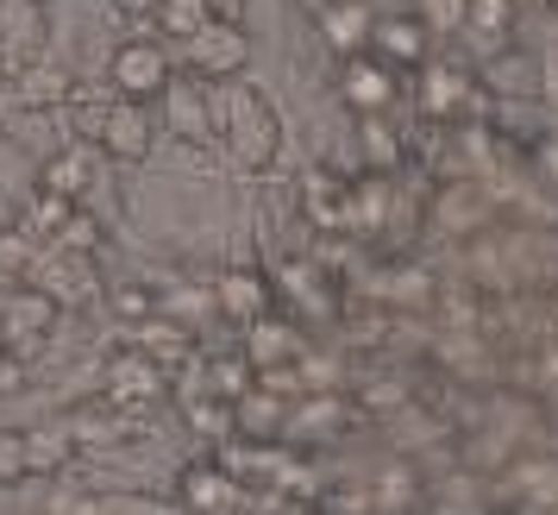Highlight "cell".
<instances>
[{
    "instance_id": "obj_1",
    "label": "cell",
    "mask_w": 558,
    "mask_h": 515,
    "mask_svg": "<svg viewBox=\"0 0 558 515\" xmlns=\"http://www.w3.org/2000/svg\"><path fill=\"white\" fill-rule=\"evenodd\" d=\"M214 132H220L227 157L245 170V177H264V170L282 157V113H277V101H270L257 82H245V76H232V82L214 88Z\"/></svg>"
},
{
    "instance_id": "obj_2",
    "label": "cell",
    "mask_w": 558,
    "mask_h": 515,
    "mask_svg": "<svg viewBox=\"0 0 558 515\" xmlns=\"http://www.w3.org/2000/svg\"><path fill=\"white\" fill-rule=\"evenodd\" d=\"M107 82H113V101L151 107L170 95L177 63L163 51V38H126V45H113V57H107Z\"/></svg>"
},
{
    "instance_id": "obj_3",
    "label": "cell",
    "mask_w": 558,
    "mask_h": 515,
    "mask_svg": "<svg viewBox=\"0 0 558 515\" xmlns=\"http://www.w3.org/2000/svg\"><path fill=\"white\" fill-rule=\"evenodd\" d=\"M57 314H63V302H57L45 284H13L0 296V346H7L13 359L38 352V346L57 334Z\"/></svg>"
},
{
    "instance_id": "obj_4",
    "label": "cell",
    "mask_w": 558,
    "mask_h": 515,
    "mask_svg": "<svg viewBox=\"0 0 558 515\" xmlns=\"http://www.w3.org/2000/svg\"><path fill=\"white\" fill-rule=\"evenodd\" d=\"M182 63H189V76L195 82L220 88V82L245 76V63H252V32L232 26V20H207V26L182 45Z\"/></svg>"
},
{
    "instance_id": "obj_5",
    "label": "cell",
    "mask_w": 558,
    "mask_h": 515,
    "mask_svg": "<svg viewBox=\"0 0 558 515\" xmlns=\"http://www.w3.org/2000/svg\"><path fill=\"white\" fill-rule=\"evenodd\" d=\"M396 88H402V76H396L377 51L345 57V63H339V101L352 107L357 120H377V113H389V107H396Z\"/></svg>"
},
{
    "instance_id": "obj_6",
    "label": "cell",
    "mask_w": 558,
    "mask_h": 515,
    "mask_svg": "<svg viewBox=\"0 0 558 515\" xmlns=\"http://www.w3.org/2000/svg\"><path fill=\"white\" fill-rule=\"evenodd\" d=\"M95 139H101V152L113 164H145L157 145V113L138 101H113L101 107V120H95Z\"/></svg>"
},
{
    "instance_id": "obj_7",
    "label": "cell",
    "mask_w": 558,
    "mask_h": 515,
    "mask_svg": "<svg viewBox=\"0 0 558 515\" xmlns=\"http://www.w3.org/2000/svg\"><path fill=\"white\" fill-rule=\"evenodd\" d=\"M245 359H252L257 378H277V371H295L307 359V334L302 321H289V314H264L245 327Z\"/></svg>"
},
{
    "instance_id": "obj_8",
    "label": "cell",
    "mask_w": 558,
    "mask_h": 515,
    "mask_svg": "<svg viewBox=\"0 0 558 515\" xmlns=\"http://www.w3.org/2000/svg\"><path fill=\"white\" fill-rule=\"evenodd\" d=\"M170 390V378H163V364L145 352V346H126V352H113L107 359V378H101V396L113 403V409H138V403H151V396H163Z\"/></svg>"
},
{
    "instance_id": "obj_9",
    "label": "cell",
    "mask_w": 558,
    "mask_h": 515,
    "mask_svg": "<svg viewBox=\"0 0 558 515\" xmlns=\"http://www.w3.org/2000/svg\"><path fill=\"white\" fill-rule=\"evenodd\" d=\"M371 51L402 76V70H427L433 63V32L421 13H377V32H371Z\"/></svg>"
},
{
    "instance_id": "obj_10",
    "label": "cell",
    "mask_w": 558,
    "mask_h": 515,
    "mask_svg": "<svg viewBox=\"0 0 558 515\" xmlns=\"http://www.w3.org/2000/svg\"><path fill=\"white\" fill-rule=\"evenodd\" d=\"M277 302V289H270V277L264 271H252V264H239V271H220L214 277V321H239V327H252V321H264V314Z\"/></svg>"
},
{
    "instance_id": "obj_11",
    "label": "cell",
    "mask_w": 558,
    "mask_h": 515,
    "mask_svg": "<svg viewBox=\"0 0 558 515\" xmlns=\"http://www.w3.org/2000/svg\"><path fill=\"white\" fill-rule=\"evenodd\" d=\"M371 32H377V7L371 0H320V45L339 63L371 51Z\"/></svg>"
},
{
    "instance_id": "obj_12",
    "label": "cell",
    "mask_w": 558,
    "mask_h": 515,
    "mask_svg": "<svg viewBox=\"0 0 558 515\" xmlns=\"http://www.w3.org/2000/svg\"><path fill=\"white\" fill-rule=\"evenodd\" d=\"M163 107H170V132H177L182 145H214L220 132H214V88L207 82H170V95H163Z\"/></svg>"
},
{
    "instance_id": "obj_13",
    "label": "cell",
    "mask_w": 558,
    "mask_h": 515,
    "mask_svg": "<svg viewBox=\"0 0 558 515\" xmlns=\"http://www.w3.org/2000/svg\"><path fill=\"white\" fill-rule=\"evenodd\" d=\"M471 70L452 63V57H433L427 70H421V107H427V120H458V107L471 101Z\"/></svg>"
},
{
    "instance_id": "obj_14",
    "label": "cell",
    "mask_w": 558,
    "mask_h": 515,
    "mask_svg": "<svg viewBox=\"0 0 558 515\" xmlns=\"http://www.w3.org/2000/svg\"><path fill=\"white\" fill-rule=\"evenodd\" d=\"M95 189V157L82 152V145H63V152L45 157V170H38V195H57V202H76Z\"/></svg>"
},
{
    "instance_id": "obj_15",
    "label": "cell",
    "mask_w": 558,
    "mask_h": 515,
    "mask_svg": "<svg viewBox=\"0 0 558 515\" xmlns=\"http://www.w3.org/2000/svg\"><path fill=\"white\" fill-rule=\"evenodd\" d=\"M232 428H239V434H252V440H277L282 428H289V409H282V390L257 378V384L245 390L239 403H232Z\"/></svg>"
},
{
    "instance_id": "obj_16",
    "label": "cell",
    "mask_w": 558,
    "mask_h": 515,
    "mask_svg": "<svg viewBox=\"0 0 558 515\" xmlns=\"http://www.w3.org/2000/svg\"><path fill=\"white\" fill-rule=\"evenodd\" d=\"M464 38L483 57H508V45H514V0H471L464 7Z\"/></svg>"
},
{
    "instance_id": "obj_17",
    "label": "cell",
    "mask_w": 558,
    "mask_h": 515,
    "mask_svg": "<svg viewBox=\"0 0 558 515\" xmlns=\"http://www.w3.org/2000/svg\"><path fill=\"white\" fill-rule=\"evenodd\" d=\"M70 434H76V446H120V440L132 434V415L126 409H113L101 396V409H76L70 421H63Z\"/></svg>"
},
{
    "instance_id": "obj_18",
    "label": "cell",
    "mask_w": 558,
    "mask_h": 515,
    "mask_svg": "<svg viewBox=\"0 0 558 515\" xmlns=\"http://www.w3.org/2000/svg\"><path fill=\"white\" fill-rule=\"evenodd\" d=\"M307 214H314V227H352V182L314 170L307 177Z\"/></svg>"
},
{
    "instance_id": "obj_19",
    "label": "cell",
    "mask_w": 558,
    "mask_h": 515,
    "mask_svg": "<svg viewBox=\"0 0 558 515\" xmlns=\"http://www.w3.org/2000/svg\"><path fill=\"white\" fill-rule=\"evenodd\" d=\"M70 453H76V434H70L63 421H45V428H32V434H26V465L38 471V478L63 471V465H70Z\"/></svg>"
},
{
    "instance_id": "obj_20",
    "label": "cell",
    "mask_w": 558,
    "mask_h": 515,
    "mask_svg": "<svg viewBox=\"0 0 558 515\" xmlns=\"http://www.w3.org/2000/svg\"><path fill=\"white\" fill-rule=\"evenodd\" d=\"M207 20H214V13H207V0H163L151 26H157V38H170V45H189V38H195Z\"/></svg>"
},
{
    "instance_id": "obj_21",
    "label": "cell",
    "mask_w": 558,
    "mask_h": 515,
    "mask_svg": "<svg viewBox=\"0 0 558 515\" xmlns=\"http://www.w3.org/2000/svg\"><path fill=\"white\" fill-rule=\"evenodd\" d=\"M157 309H163V302H157L151 284H113V314H120V321H132V327H151Z\"/></svg>"
},
{
    "instance_id": "obj_22",
    "label": "cell",
    "mask_w": 558,
    "mask_h": 515,
    "mask_svg": "<svg viewBox=\"0 0 558 515\" xmlns=\"http://www.w3.org/2000/svg\"><path fill=\"white\" fill-rule=\"evenodd\" d=\"M357 139H364V157H371V170H396L402 164V145H396V132L377 120H357Z\"/></svg>"
},
{
    "instance_id": "obj_23",
    "label": "cell",
    "mask_w": 558,
    "mask_h": 515,
    "mask_svg": "<svg viewBox=\"0 0 558 515\" xmlns=\"http://www.w3.org/2000/svg\"><path fill=\"white\" fill-rule=\"evenodd\" d=\"M252 384H257L252 359H220V364H214V378H207V390H214L220 403H239V396H245Z\"/></svg>"
},
{
    "instance_id": "obj_24",
    "label": "cell",
    "mask_w": 558,
    "mask_h": 515,
    "mask_svg": "<svg viewBox=\"0 0 558 515\" xmlns=\"http://www.w3.org/2000/svg\"><path fill=\"white\" fill-rule=\"evenodd\" d=\"M464 7H471V0H414V13L427 20L433 38H439V32H464Z\"/></svg>"
},
{
    "instance_id": "obj_25",
    "label": "cell",
    "mask_w": 558,
    "mask_h": 515,
    "mask_svg": "<svg viewBox=\"0 0 558 515\" xmlns=\"http://www.w3.org/2000/svg\"><path fill=\"white\" fill-rule=\"evenodd\" d=\"M182 496H189V510H202V515H207V510H220V503H227V484H220L207 465H195V478L182 484Z\"/></svg>"
},
{
    "instance_id": "obj_26",
    "label": "cell",
    "mask_w": 558,
    "mask_h": 515,
    "mask_svg": "<svg viewBox=\"0 0 558 515\" xmlns=\"http://www.w3.org/2000/svg\"><path fill=\"white\" fill-rule=\"evenodd\" d=\"M20 478H32V465H26V434L0 428V484H20Z\"/></svg>"
},
{
    "instance_id": "obj_27",
    "label": "cell",
    "mask_w": 558,
    "mask_h": 515,
    "mask_svg": "<svg viewBox=\"0 0 558 515\" xmlns=\"http://www.w3.org/2000/svg\"><path fill=\"white\" fill-rule=\"evenodd\" d=\"M51 245H63V252H95V245H101V227H95V220L76 207V214H70V227L57 232Z\"/></svg>"
},
{
    "instance_id": "obj_28",
    "label": "cell",
    "mask_w": 558,
    "mask_h": 515,
    "mask_svg": "<svg viewBox=\"0 0 558 515\" xmlns=\"http://www.w3.org/2000/svg\"><path fill=\"white\" fill-rule=\"evenodd\" d=\"M70 214H76V202H57V195H38V220H32V227L45 232V239H57V232L70 227Z\"/></svg>"
},
{
    "instance_id": "obj_29",
    "label": "cell",
    "mask_w": 558,
    "mask_h": 515,
    "mask_svg": "<svg viewBox=\"0 0 558 515\" xmlns=\"http://www.w3.org/2000/svg\"><path fill=\"white\" fill-rule=\"evenodd\" d=\"M20 271H26V239L0 232V277H20Z\"/></svg>"
},
{
    "instance_id": "obj_30",
    "label": "cell",
    "mask_w": 558,
    "mask_h": 515,
    "mask_svg": "<svg viewBox=\"0 0 558 515\" xmlns=\"http://www.w3.org/2000/svg\"><path fill=\"white\" fill-rule=\"evenodd\" d=\"M20 95L38 101V107H51L57 95H63V76H26V82H20Z\"/></svg>"
},
{
    "instance_id": "obj_31",
    "label": "cell",
    "mask_w": 558,
    "mask_h": 515,
    "mask_svg": "<svg viewBox=\"0 0 558 515\" xmlns=\"http://www.w3.org/2000/svg\"><path fill=\"white\" fill-rule=\"evenodd\" d=\"M13 390H26V371H20L13 352H0V396H13Z\"/></svg>"
},
{
    "instance_id": "obj_32",
    "label": "cell",
    "mask_w": 558,
    "mask_h": 515,
    "mask_svg": "<svg viewBox=\"0 0 558 515\" xmlns=\"http://www.w3.org/2000/svg\"><path fill=\"white\" fill-rule=\"evenodd\" d=\"M207 13H214V20H232V26H245V0H207Z\"/></svg>"
},
{
    "instance_id": "obj_33",
    "label": "cell",
    "mask_w": 558,
    "mask_h": 515,
    "mask_svg": "<svg viewBox=\"0 0 558 515\" xmlns=\"http://www.w3.org/2000/svg\"><path fill=\"white\" fill-rule=\"evenodd\" d=\"M113 7L132 13V20H157V7H163V0H113Z\"/></svg>"
},
{
    "instance_id": "obj_34",
    "label": "cell",
    "mask_w": 558,
    "mask_h": 515,
    "mask_svg": "<svg viewBox=\"0 0 558 515\" xmlns=\"http://www.w3.org/2000/svg\"><path fill=\"white\" fill-rule=\"evenodd\" d=\"M521 7H546V0H514V13H521Z\"/></svg>"
},
{
    "instance_id": "obj_35",
    "label": "cell",
    "mask_w": 558,
    "mask_h": 515,
    "mask_svg": "<svg viewBox=\"0 0 558 515\" xmlns=\"http://www.w3.org/2000/svg\"><path fill=\"white\" fill-rule=\"evenodd\" d=\"M32 7H45V0H32Z\"/></svg>"
}]
</instances>
